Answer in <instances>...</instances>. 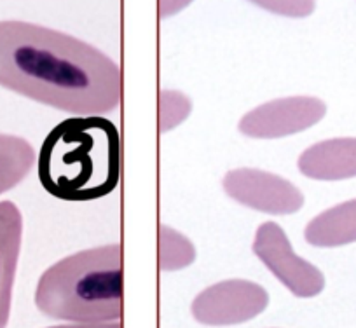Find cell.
Here are the masks:
<instances>
[{"label":"cell","mask_w":356,"mask_h":328,"mask_svg":"<svg viewBox=\"0 0 356 328\" xmlns=\"http://www.w3.org/2000/svg\"><path fill=\"white\" fill-rule=\"evenodd\" d=\"M49 328H122L119 321H112V323H67V325H56V327Z\"/></svg>","instance_id":"16"},{"label":"cell","mask_w":356,"mask_h":328,"mask_svg":"<svg viewBox=\"0 0 356 328\" xmlns=\"http://www.w3.org/2000/svg\"><path fill=\"white\" fill-rule=\"evenodd\" d=\"M44 316L68 323H112L122 316V248L97 246L47 268L35 288Z\"/></svg>","instance_id":"3"},{"label":"cell","mask_w":356,"mask_h":328,"mask_svg":"<svg viewBox=\"0 0 356 328\" xmlns=\"http://www.w3.org/2000/svg\"><path fill=\"white\" fill-rule=\"evenodd\" d=\"M297 168L306 179L341 182L356 179V136L321 140L302 150Z\"/></svg>","instance_id":"8"},{"label":"cell","mask_w":356,"mask_h":328,"mask_svg":"<svg viewBox=\"0 0 356 328\" xmlns=\"http://www.w3.org/2000/svg\"><path fill=\"white\" fill-rule=\"evenodd\" d=\"M307 245L339 248L356 243V197L318 213L304 229Z\"/></svg>","instance_id":"10"},{"label":"cell","mask_w":356,"mask_h":328,"mask_svg":"<svg viewBox=\"0 0 356 328\" xmlns=\"http://www.w3.org/2000/svg\"><path fill=\"white\" fill-rule=\"evenodd\" d=\"M252 250L292 295L311 299L323 292V272L293 252L289 236L276 222H264L257 227Z\"/></svg>","instance_id":"4"},{"label":"cell","mask_w":356,"mask_h":328,"mask_svg":"<svg viewBox=\"0 0 356 328\" xmlns=\"http://www.w3.org/2000/svg\"><path fill=\"white\" fill-rule=\"evenodd\" d=\"M222 189L241 206L273 217L297 213L306 201L296 183L259 168L231 170L222 180Z\"/></svg>","instance_id":"6"},{"label":"cell","mask_w":356,"mask_h":328,"mask_svg":"<svg viewBox=\"0 0 356 328\" xmlns=\"http://www.w3.org/2000/svg\"><path fill=\"white\" fill-rule=\"evenodd\" d=\"M193 112V101L186 93L178 90L159 91V133L178 128Z\"/></svg>","instance_id":"13"},{"label":"cell","mask_w":356,"mask_h":328,"mask_svg":"<svg viewBox=\"0 0 356 328\" xmlns=\"http://www.w3.org/2000/svg\"><path fill=\"white\" fill-rule=\"evenodd\" d=\"M269 306V293L248 279H225L208 286L191 304L193 318L207 327H231L253 320Z\"/></svg>","instance_id":"5"},{"label":"cell","mask_w":356,"mask_h":328,"mask_svg":"<svg viewBox=\"0 0 356 328\" xmlns=\"http://www.w3.org/2000/svg\"><path fill=\"white\" fill-rule=\"evenodd\" d=\"M327 115V104L316 97H285L269 100L246 112L238 122L243 136L253 140H278L316 126Z\"/></svg>","instance_id":"7"},{"label":"cell","mask_w":356,"mask_h":328,"mask_svg":"<svg viewBox=\"0 0 356 328\" xmlns=\"http://www.w3.org/2000/svg\"><path fill=\"white\" fill-rule=\"evenodd\" d=\"M23 243V215L13 201H0V328H8L13 288Z\"/></svg>","instance_id":"9"},{"label":"cell","mask_w":356,"mask_h":328,"mask_svg":"<svg viewBox=\"0 0 356 328\" xmlns=\"http://www.w3.org/2000/svg\"><path fill=\"white\" fill-rule=\"evenodd\" d=\"M37 164V152L23 136L0 133V196L23 182Z\"/></svg>","instance_id":"11"},{"label":"cell","mask_w":356,"mask_h":328,"mask_svg":"<svg viewBox=\"0 0 356 328\" xmlns=\"http://www.w3.org/2000/svg\"><path fill=\"white\" fill-rule=\"evenodd\" d=\"M193 0H157V9H159L161 18H170L186 9Z\"/></svg>","instance_id":"15"},{"label":"cell","mask_w":356,"mask_h":328,"mask_svg":"<svg viewBox=\"0 0 356 328\" xmlns=\"http://www.w3.org/2000/svg\"><path fill=\"white\" fill-rule=\"evenodd\" d=\"M40 186L68 203L108 196L121 179V136L105 115H74L54 126L37 156Z\"/></svg>","instance_id":"2"},{"label":"cell","mask_w":356,"mask_h":328,"mask_svg":"<svg viewBox=\"0 0 356 328\" xmlns=\"http://www.w3.org/2000/svg\"><path fill=\"white\" fill-rule=\"evenodd\" d=\"M257 8L283 18H307L316 9V0H248Z\"/></svg>","instance_id":"14"},{"label":"cell","mask_w":356,"mask_h":328,"mask_svg":"<svg viewBox=\"0 0 356 328\" xmlns=\"http://www.w3.org/2000/svg\"><path fill=\"white\" fill-rule=\"evenodd\" d=\"M0 88L70 115H107L121 105L122 74L108 54L77 37L4 19Z\"/></svg>","instance_id":"1"},{"label":"cell","mask_w":356,"mask_h":328,"mask_svg":"<svg viewBox=\"0 0 356 328\" xmlns=\"http://www.w3.org/2000/svg\"><path fill=\"white\" fill-rule=\"evenodd\" d=\"M196 261L194 243L170 225H159V269L164 272L180 271Z\"/></svg>","instance_id":"12"}]
</instances>
